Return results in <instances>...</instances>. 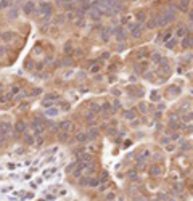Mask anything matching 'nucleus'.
Masks as SVG:
<instances>
[{
    "instance_id": "1",
    "label": "nucleus",
    "mask_w": 193,
    "mask_h": 201,
    "mask_svg": "<svg viewBox=\"0 0 193 201\" xmlns=\"http://www.w3.org/2000/svg\"><path fill=\"white\" fill-rule=\"evenodd\" d=\"M175 18V13L172 10H164V11H161V15L156 18V26H159V28H166L167 24H171L174 21Z\"/></svg>"
},
{
    "instance_id": "2",
    "label": "nucleus",
    "mask_w": 193,
    "mask_h": 201,
    "mask_svg": "<svg viewBox=\"0 0 193 201\" xmlns=\"http://www.w3.org/2000/svg\"><path fill=\"white\" fill-rule=\"evenodd\" d=\"M51 11H53V5H51L50 2H42L40 5H39V15L44 16L47 19L51 16Z\"/></svg>"
},
{
    "instance_id": "3",
    "label": "nucleus",
    "mask_w": 193,
    "mask_h": 201,
    "mask_svg": "<svg viewBox=\"0 0 193 201\" xmlns=\"http://www.w3.org/2000/svg\"><path fill=\"white\" fill-rule=\"evenodd\" d=\"M129 29H130L132 37H135V39L142 37V34H143V24L142 23H130L129 24Z\"/></svg>"
},
{
    "instance_id": "4",
    "label": "nucleus",
    "mask_w": 193,
    "mask_h": 201,
    "mask_svg": "<svg viewBox=\"0 0 193 201\" xmlns=\"http://www.w3.org/2000/svg\"><path fill=\"white\" fill-rule=\"evenodd\" d=\"M111 34H113V28H111V26H105V28L100 29V37H101L103 42H108V39L111 37Z\"/></svg>"
},
{
    "instance_id": "5",
    "label": "nucleus",
    "mask_w": 193,
    "mask_h": 201,
    "mask_svg": "<svg viewBox=\"0 0 193 201\" xmlns=\"http://www.w3.org/2000/svg\"><path fill=\"white\" fill-rule=\"evenodd\" d=\"M36 10H37V5L32 2V0H29V2H26L24 5H23V11H24L26 15H32Z\"/></svg>"
},
{
    "instance_id": "6",
    "label": "nucleus",
    "mask_w": 193,
    "mask_h": 201,
    "mask_svg": "<svg viewBox=\"0 0 193 201\" xmlns=\"http://www.w3.org/2000/svg\"><path fill=\"white\" fill-rule=\"evenodd\" d=\"M15 37H16V34L13 32V31H7V32H2V36H0V39H2L5 44H11L13 40H15Z\"/></svg>"
},
{
    "instance_id": "7",
    "label": "nucleus",
    "mask_w": 193,
    "mask_h": 201,
    "mask_svg": "<svg viewBox=\"0 0 193 201\" xmlns=\"http://www.w3.org/2000/svg\"><path fill=\"white\" fill-rule=\"evenodd\" d=\"M87 179V187H92V188H98L101 185V180L100 177H85Z\"/></svg>"
},
{
    "instance_id": "8",
    "label": "nucleus",
    "mask_w": 193,
    "mask_h": 201,
    "mask_svg": "<svg viewBox=\"0 0 193 201\" xmlns=\"http://www.w3.org/2000/svg\"><path fill=\"white\" fill-rule=\"evenodd\" d=\"M113 32H114V36H116V39H118V42H124V40L127 39V37H126V31H124L122 28H116Z\"/></svg>"
},
{
    "instance_id": "9",
    "label": "nucleus",
    "mask_w": 193,
    "mask_h": 201,
    "mask_svg": "<svg viewBox=\"0 0 193 201\" xmlns=\"http://www.w3.org/2000/svg\"><path fill=\"white\" fill-rule=\"evenodd\" d=\"M182 47H183L185 50L193 48V37H192V36H185V37H182Z\"/></svg>"
},
{
    "instance_id": "10",
    "label": "nucleus",
    "mask_w": 193,
    "mask_h": 201,
    "mask_svg": "<svg viewBox=\"0 0 193 201\" xmlns=\"http://www.w3.org/2000/svg\"><path fill=\"white\" fill-rule=\"evenodd\" d=\"M103 16V11L100 10V8H97V7H93L92 10H90V18H92L93 21H98Z\"/></svg>"
},
{
    "instance_id": "11",
    "label": "nucleus",
    "mask_w": 193,
    "mask_h": 201,
    "mask_svg": "<svg viewBox=\"0 0 193 201\" xmlns=\"http://www.w3.org/2000/svg\"><path fill=\"white\" fill-rule=\"evenodd\" d=\"M177 8H179L180 11H182V13H187L188 8H190V0H179Z\"/></svg>"
},
{
    "instance_id": "12",
    "label": "nucleus",
    "mask_w": 193,
    "mask_h": 201,
    "mask_svg": "<svg viewBox=\"0 0 193 201\" xmlns=\"http://www.w3.org/2000/svg\"><path fill=\"white\" fill-rule=\"evenodd\" d=\"M76 142H77V143H87V142H89L87 132H79V134L76 135Z\"/></svg>"
},
{
    "instance_id": "13",
    "label": "nucleus",
    "mask_w": 193,
    "mask_h": 201,
    "mask_svg": "<svg viewBox=\"0 0 193 201\" xmlns=\"http://www.w3.org/2000/svg\"><path fill=\"white\" fill-rule=\"evenodd\" d=\"M148 174H150V175H153V177H156V175H159V174H161V166H158V164L151 166V168L148 169Z\"/></svg>"
},
{
    "instance_id": "14",
    "label": "nucleus",
    "mask_w": 193,
    "mask_h": 201,
    "mask_svg": "<svg viewBox=\"0 0 193 201\" xmlns=\"http://www.w3.org/2000/svg\"><path fill=\"white\" fill-rule=\"evenodd\" d=\"M18 13H19V11H18V8H15V7H13V8H10V10H8L7 16H8L10 19H15L16 16H18Z\"/></svg>"
},
{
    "instance_id": "15",
    "label": "nucleus",
    "mask_w": 193,
    "mask_h": 201,
    "mask_svg": "<svg viewBox=\"0 0 193 201\" xmlns=\"http://www.w3.org/2000/svg\"><path fill=\"white\" fill-rule=\"evenodd\" d=\"M87 137H89V142H90V140H95L97 137H98V130L89 129V130H87Z\"/></svg>"
},
{
    "instance_id": "16",
    "label": "nucleus",
    "mask_w": 193,
    "mask_h": 201,
    "mask_svg": "<svg viewBox=\"0 0 193 201\" xmlns=\"http://www.w3.org/2000/svg\"><path fill=\"white\" fill-rule=\"evenodd\" d=\"M69 138V132H58V140L60 142H66V140Z\"/></svg>"
},
{
    "instance_id": "17",
    "label": "nucleus",
    "mask_w": 193,
    "mask_h": 201,
    "mask_svg": "<svg viewBox=\"0 0 193 201\" xmlns=\"http://www.w3.org/2000/svg\"><path fill=\"white\" fill-rule=\"evenodd\" d=\"M164 44H166L167 48H174V47L177 45V39H175V37H171V39L167 40V42H164Z\"/></svg>"
},
{
    "instance_id": "18",
    "label": "nucleus",
    "mask_w": 193,
    "mask_h": 201,
    "mask_svg": "<svg viewBox=\"0 0 193 201\" xmlns=\"http://www.w3.org/2000/svg\"><path fill=\"white\" fill-rule=\"evenodd\" d=\"M187 36V29L183 26H180L177 31H175V37H185Z\"/></svg>"
},
{
    "instance_id": "19",
    "label": "nucleus",
    "mask_w": 193,
    "mask_h": 201,
    "mask_svg": "<svg viewBox=\"0 0 193 201\" xmlns=\"http://www.w3.org/2000/svg\"><path fill=\"white\" fill-rule=\"evenodd\" d=\"M139 60H142V58H145V57H148V50L147 48H140L139 52H137V55H135Z\"/></svg>"
},
{
    "instance_id": "20",
    "label": "nucleus",
    "mask_w": 193,
    "mask_h": 201,
    "mask_svg": "<svg viewBox=\"0 0 193 201\" xmlns=\"http://www.w3.org/2000/svg\"><path fill=\"white\" fill-rule=\"evenodd\" d=\"M135 116H137V114H135V109H129V111H126V113H124V118H126V119H130V121H132Z\"/></svg>"
},
{
    "instance_id": "21",
    "label": "nucleus",
    "mask_w": 193,
    "mask_h": 201,
    "mask_svg": "<svg viewBox=\"0 0 193 201\" xmlns=\"http://www.w3.org/2000/svg\"><path fill=\"white\" fill-rule=\"evenodd\" d=\"M145 18H147V15L143 13V11H139V13L135 15V19H137V23H143Z\"/></svg>"
},
{
    "instance_id": "22",
    "label": "nucleus",
    "mask_w": 193,
    "mask_h": 201,
    "mask_svg": "<svg viewBox=\"0 0 193 201\" xmlns=\"http://www.w3.org/2000/svg\"><path fill=\"white\" fill-rule=\"evenodd\" d=\"M11 5V0H0V10H3V8H8Z\"/></svg>"
},
{
    "instance_id": "23",
    "label": "nucleus",
    "mask_w": 193,
    "mask_h": 201,
    "mask_svg": "<svg viewBox=\"0 0 193 201\" xmlns=\"http://www.w3.org/2000/svg\"><path fill=\"white\" fill-rule=\"evenodd\" d=\"M145 68H147V61H143V65H137L135 66V72H137V74H140V72H143Z\"/></svg>"
},
{
    "instance_id": "24",
    "label": "nucleus",
    "mask_w": 193,
    "mask_h": 201,
    "mask_svg": "<svg viewBox=\"0 0 193 201\" xmlns=\"http://www.w3.org/2000/svg\"><path fill=\"white\" fill-rule=\"evenodd\" d=\"M154 26H156V18H151V19L147 23V28H148V29H153Z\"/></svg>"
},
{
    "instance_id": "25",
    "label": "nucleus",
    "mask_w": 193,
    "mask_h": 201,
    "mask_svg": "<svg viewBox=\"0 0 193 201\" xmlns=\"http://www.w3.org/2000/svg\"><path fill=\"white\" fill-rule=\"evenodd\" d=\"M169 93H171V95H179L180 89L179 87H169Z\"/></svg>"
},
{
    "instance_id": "26",
    "label": "nucleus",
    "mask_w": 193,
    "mask_h": 201,
    "mask_svg": "<svg viewBox=\"0 0 193 201\" xmlns=\"http://www.w3.org/2000/svg\"><path fill=\"white\" fill-rule=\"evenodd\" d=\"M151 60H153L154 63H159V61H161V55H159V53H153Z\"/></svg>"
},
{
    "instance_id": "27",
    "label": "nucleus",
    "mask_w": 193,
    "mask_h": 201,
    "mask_svg": "<svg viewBox=\"0 0 193 201\" xmlns=\"http://www.w3.org/2000/svg\"><path fill=\"white\" fill-rule=\"evenodd\" d=\"M158 95H159V92H158V90H153L151 93H150V98H151V100L154 101V100L158 98Z\"/></svg>"
},
{
    "instance_id": "28",
    "label": "nucleus",
    "mask_w": 193,
    "mask_h": 201,
    "mask_svg": "<svg viewBox=\"0 0 193 201\" xmlns=\"http://www.w3.org/2000/svg\"><path fill=\"white\" fill-rule=\"evenodd\" d=\"M127 175H129L130 179H137V172H135L134 169H132V170H129V172H127Z\"/></svg>"
},
{
    "instance_id": "29",
    "label": "nucleus",
    "mask_w": 193,
    "mask_h": 201,
    "mask_svg": "<svg viewBox=\"0 0 193 201\" xmlns=\"http://www.w3.org/2000/svg\"><path fill=\"white\" fill-rule=\"evenodd\" d=\"M124 50H126V44H121V42H119V45H118V52H124Z\"/></svg>"
},
{
    "instance_id": "30",
    "label": "nucleus",
    "mask_w": 193,
    "mask_h": 201,
    "mask_svg": "<svg viewBox=\"0 0 193 201\" xmlns=\"http://www.w3.org/2000/svg\"><path fill=\"white\" fill-rule=\"evenodd\" d=\"M169 142H171V138H169V137H162V138H161V143H162V145H167Z\"/></svg>"
},
{
    "instance_id": "31",
    "label": "nucleus",
    "mask_w": 193,
    "mask_h": 201,
    "mask_svg": "<svg viewBox=\"0 0 193 201\" xmlns=\"http://www.w3.org/2000/svg\"><path fill=\"white\" fill-rule=\"evenodd\" d=\"M110 52H105V53H101V57H100V60H108L110 58Z\"/></svg>"
},
{
    "instance_id": "32",
    "label": "nucleus",
    "mask_w": 193,
    "mask_h": 201,
    "mask_svg": "<svg viewBox=\"0 0 193 201\" xmlns=\"http://www.w3.org/2000/svg\"><path fill=\"white\" fill-rule=\"evenodd\" d=\"M171 36H172V34H171V32H167V34H164V37H162V42H167V40H169V39H171Z\"/></svg>"
},
{
    "instance_id": "33",
    "label": "nucleus",
    "mask_w": 193,
    "mask_h": 201,
    "mask_svg": "<svg viewBox=\"0 0 193 201\" xmlns=\"http://www.w3.org/2000/svg\"><path fill=\"white\" fill-rule=\"evenodd\" d=\"M139 109L145 113V111H147V105H145V103H140V105H139Z\"/></svg>"
},
{
    "instance_id": "34",
    "label": "nucleus",
    "mask_w": 193,
    "mask_h": 201,
    "mask_svg": "<svg viewBox=\"0 0 193 201\" xmlns=\"http://www.w3.org/2000/svg\"><path fill=\"white\" fill-rule=\"evenodd\" d=\"M114 196H116V195L113 193V191H110V193L106 195V200H114Z\"/></svg>"
},
{
    "instance_id": "35",
    "label": "nucleus",
    "mask_w": 193,
    "mask_h": 201,
    "mask_svg": "<svg viewBox=\"0 0 193 201\" xmlns=\"http://www.w3.org/2000/svg\"><path fill=\"white\" fill-rule=\"evenodd\" d=\"M179 137H180L179 134H172V135L169 137V138H171V140H172V142H174V140H179Z\"/></svg>"
},
{
    "instance_id": "36",
    "label": "nucleus",
    "mask_w": 193,
    "mask_h": 201,
    "mask_svg": "<svg viewBox=\"0 0 193 201\" xmlns=\"http://www.w3.org/2000/svg\"><path fill=\"white\" fill-rule=\"evenodd\" d=\"M98 71H100V66H98V65H93V66H92V72H98Z\"/></svg>"
},
{
    "instance_id": "37",
    "label": "nucleus",
    "mask_w": 193,
    "mask_h": 201,
    "mask_svg": "<svg viewBox=\"0 0 193 201\" xmlns=\"http://www.w3.org/2000/svg\"><path fill=\"white\" fill-rule=\"evenodd\" d=\"M106 134H108V135H116V130L114 129H108V130H106Z\"/></svg>"
},
{
    "instance_id": "38",
    "label": "nucleus",
    "mask_w": 193,
    "mask_h": 201,
    "mask_svg": "<svg viewBox=\"0 0 193 201\" xmlns=\"http://www.w3.org/2000/svg\"><path fill=\"white\" fill-rule=\"evenodd\" d=\"M188 148H190V145H188V143H182V150H188Z\"/></svg>"
},
{
    "instance_id": "39",
    "label": "nucleus",
    "mask_w": 193,
    "mask_h": 201,
    "mask_svg": "<svg viewBox=\"0 0 193 201\" xmlns=\"http://www.w3.org/2000/svg\"><path fill=\"white\" fill-rule=\"evenodd\" d=\"M166 148H167V151H174V148H175V147H172V145H169V147H166Z\"/></svg>"
},
{
    "instance_id": "40",
    "label": "nucleus",
    "mask_w": 193,
    "mask_h": 201,
    "mask_svg": "<svg viewBox=\"0 0 193 201\" xmlns=\"http://www.w3.org/2000/svg\"><path fill=\"white\" fill-rule=\"evenodd\" d=\"M119 106H121V103H119V100H116L114 101V108H119Z\"/></svg>"
},
{
    "instance_id": "41",
    "label": "nucleus",
    "mask_w": 193,
    "mask_h": 201,
    "mask_svg": "<svg viewBox=\"0 0 193 201\" xmlns=\"http://www.w3.org/2000/svg\"><path fill=\"white\" fill-rule=\"evenodd\" d=\"M188 16H190V19H192V21H193V10H192V11H190V15H188Z\"/></svg>"
}]
</instances>
